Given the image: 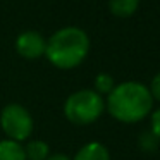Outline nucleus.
<instances>
[{"instance_id": "obj_1", "label": "nucleus", "mask_w": 160, "mask_h": 160, "mask_svg": "<svg viewBox=\"0 0 160 160\" xmlns=\"http://www.w3.org/2000/svg\"><path fill=\"white\" fill-rule=\"evenodd\" d=\"M105 105L114 119L126 124H132L139 122L152 112L153 98L145 84L128 81L114 86V90L108 93Z\"/></svg>"}, {"instance_id": "obj_2", "label": "nucleus", "mask_w": 160, "mask_h": 160, "mask_svg": "<svg viewBox=\"0 0 160 160\" xmlns=\"http://www.w3.org/2000/svg\"><path fill=\"white\" fill-rule=\"evenodd\" d=\"M90 38L81 28L67 26L59 29L47 40L45 55L59 69H72L88 55Z\"/></svg>"}, {"instance_id": "obj_3", "label": "nucleus", "mask_w": 160, "mask_h": 160, "mask_svg": "<svg viewBox=\"0 0 160 160\" xmlns=\"http://www.w3.org/2000/svg\"><path fill=\"white\" fill-rule=\"evenodd\" d=\"M105 102L95 90H79L72 93L64 103V114L72 124L86 126L102 115Z\"/></svg>"}, {"instance_id": "obj_4", "label": "nucleus", "mask_w": 160, "mask_h": 160, "mask_svg": "<svg viewBox=\"0 0 160 160\" xmlns=\"http://www.w3.org/2000/svg\"><path fill=\"white\" fill-rule=\"evenodd\" d=\"M0 126L12 141H26L33 132V117L19 103H9L0 114Z\"/></svg>"}, {"instance_id": "obj_5", "label": "nucleus", "mask_w": 160, "mask_h": 160, "mask_svg": "<svg viewBox=\"0 0 160 160\" xmlns=\"http://www.w3.org/2000/svg\"><path fill=\"white\" fill-rule=\"evenodd\" d=\"M16 50L24 59H38L45 55L47 40L36 31H24L16 40Z\"/></svg>"}, {"instance_id": "obj_6", "label": "nucleus", "mask_w": 160, "mask_h": 160, "mask_svg": "<svg viewBox=\"0 0 160 160\" xmlns=\"http://www.w3.org/2000/svg\"><path fill=\"white\" fill-rule=\"evenodd\" d=\"M72 160H110V155H108V150L102 143L91 141L81 146Z\"/></svg>"}, {"instance_id": "obj_7", "label": "nucleus", "mask_w": 160, "mask_h": 160, "mask_svg": "<svg viewBox=\"0 0 160 160\" xmlns=\"http://www.w3.org/2000/svg\"><path fill=\"white\" fill-rule=\"evenodd\" d=\"M0 160H26L22 145L12 139L0 141Z\"/></svg>"}, {"instance_id": "obj_8", "label": "nucleus", "mask_w": 160, "mask_h": 160, "mask_svg": "<svg viewBox=\"0 0 160 160\" xmlns=\"http://www.w3.org/2000/svg\"><path fill=\"white\" fill-rule=\"evenodd\" d=\"M22 148H24L26 160H47V157L50 155L48 145L42 139H31Z\"/></svg>"}, {"instance_id": "obj_9", "label": "nucleus", "mask_w": 160, "mask_h": 160, "mask_svg": "<svg viewBox=\"0 0 160 160\" xmlns=\"http://www.w3.org/2000/svg\"><path fill=\"white\" fill-rule=\"evenodd\" d=\"M139 5V0H110L108 7L110 12L117 18H129L136 12Z\"/></svg>"}, {"instance_id": "obj_10", "label": "nucleus", "mask_w": 160, "mask_h": 160, "mask_svg": "<svg viewBox=\"0 0 160 160\" xmlns=\"http://www.w3.org/2000/svg\"><path fill=\"white\" fill-rule=\"evenodd\" d=\"M114 78L110 76V74H98L97 76V79H95V91L97 93H110L112 90H114Z\"/></svg>"}, {"instance_id": "obj_11", "label": "nucleus", "mask_w": 160, "mask_h": 160, "mask_svg": "<svg viewBox=\"0 0 160 160\" xmlns=\"http://www.w3.org/2000/svg\"><path fill=\"white\" fill-rule=\"evenodd\" d=\"M148 90H150V95H152L153 100H158L160 102V72L152 79V86H150Z\"/></svg>"}, {"instance_id": "obj_12", "label": "nucleus", "mask_w": 160, "mask_h": 160, "mask_svg": "<svg viewBox=\"0 0 160 160\" xmlns=\"http://www.w3.org/2000/svg\"><path fill=\"white\" fill-rule=\"evenodd\" d=\"M152 132L160 138V108H157L152 114Z\"/></svg>"}, {"instance_id": "obj_13", "label": "nucleus", "mask_w": 160, "mask_h": 160, "mask_svg": "<svg viewBox=\"0 0 160 160\" xmlns=\"http://www.w3.org/2000/svg\"><path fill=\"white\" fill-rule=\"evenodd\" d=\"M47 160H72V158L69 155H66V153H53V155L47 157Z\"/></svg>"}]
</instances>
